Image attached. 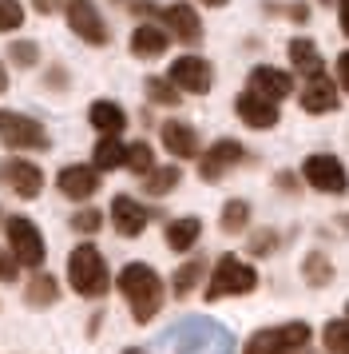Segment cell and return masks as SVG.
I'll list each match as a JSON object with an SVG mask.
<instances>
[{"instance_id": "cell-46", "label": "cell", "mask_w": 349, "mask_h": 354, "mask_svg": "<svg viewBox=\"0 0 349 354\" xmlns=\"http://www.w3.org/2000/svg\"><path fill=\"white\" fill-rule=\"evenodd\" d=\"M321 4H326V0H321Z\"/></svg>"}, {"instance_id": "cell-6", "label": "cell", "mask_w": 349, "mask_h": 354, "mask_svg": "<svg viewBox=\"0 0 349 354\" xmlns=\"http://www.w3.org/2000/svg\"><path fill=\"white\" fill-rule=\"evenodd\" d=\"M4 227H8V251L16 255V263L40 267V263H44V235L36 231V223L24 219V215H12Z\"/></svg>"}, {"instance_id": "cell-32", "label": "cell", "mask_w": 349, "mask_h": 354, "mask_svg": "<svg viewBox=\"0 0 349 354\" xmlns=\"http://www.w3.org/2000/svg\"><path fill=\"white\" fill-rule=\"evenodd\" d=\"M16 68H36L40 64V48H36V40H16L12 48H8Z\"/></svg>"}, {"instance_id": "cell-9", "label": "cell", "mask_w": 349, "mask_h": 354, "mask_svg": "<svg viewBox=\"0 0 349 354\" xmlns=\"http://www.w3.org/2000/svg\"><path fill=\"white\" fill-rule=\"evenodd\" d=\"M171 84L179 92H190V96H206L210 84H215V68L206 64L203 56H179L171 64Z\"/></svg>"}, {"instance_id": "cell-19", "label": "cell", "mask_w": 349, "mask_h": 354, "mask_svg": "<svg viewBox=\"0 0 349 354\" xmlns=\"http://www.w3.org/2000/svg\"><path fill=\"white\" fill-rule=\"evenodd\" d=\"M88 120H92V128L99 136H119L127 128V115L119 104H111V100H95L92 108H88Z\"/></svg>"}, {"instance_id": "cell-25", "label": "cell", "mask_w": 349, "mask_h": 354, "mask_svg": "<svg viewBox=\"0 0 349 354\" xmlns=\"http://www.w3.org/2000/svg\"><path fill=\"white\" fill-rule=\"evenodd\" d=\"M203 271H206V263H203V259H190V263H183V267L174 271V279H171L174 295H179V299H187L190 290L199 287V279H203Z\"/></svg>"}, {"instance_id": "cell-16", "label": "cell", "mask_w": 349, "mask_h": 354, "mask_svg": "<svg viewBox=\"0 0 349 354\" xmlns=\"http://www.w3.org/2000/svg\"><path fill=\"white\" fill-rule=\"evenodd\" d=\"M163 24H167L183 44H199V40H203V20H199V12H195L190 4H171V8H163Z\"/></svg>"}, {"instance_id": "cell-22", "label": "cell", "mask_w": 349, "mask_h": 354, "mask_svg": "<svg viewBox=\"0 0 349 354\" xmlns=\"http://www.w3.org/2000/svg\"><path fill=\"white\" fill-rule=\"evenodd\" d=\"M290 64L298 68L301 76H310V80H317V76H321V56H317L314 40H306V36H298V40H290Z\"/></svg>"}, {"instance_id": "cell-35", "label": "cell", "mask_w": 349, "mask_h": 354, "mask_svg": "<svg viewBox=\"0 0 349 354\" xmlns=\"http://www.w3.org/2000/svg\"><path fill=\"white\" fill-rule=\"evenodd\" d=\"M16 274H20L16 255H12V251H0V279H4V283H16Z\"/></svg>"}, {"instance_id": "cell-4", "label": "cell", "mask_w": 349, "mask_h": 354, "mask_svg": "<svg viewBox=\"0 0 349 354\" xmlns=\"http://www.w3.org/2000/svg\"><path fill=\"white\" fill-rule=\"evenodd\" d=\"M0 144L12 147V151H44L48 131H44V124L32 120V115L0 108Z\"/></svg>"}, {"instance_id": "cell-26", "label": "cell", "mask_w": 349, "mask_h": 354, "mask_svg": "<svg viewBox=\"0 0 349 354\" xmlns=\"http://www.w3.org/2000/svg\"><path fill=\"white\" fill-rule=\"evenodd\" d=\"M179 167H155V171H147L143 176V192H151V195H171L174 187H179Z\"/></svg>"}, {"instance_id": "cell-38", "label": "cell", "mask_w": 349, "mask_h": 354, "mask_svg": "<svg viewBox=\"0 0 349 354\" xmlns=\"http://www.w3.org/2000/svg\"><path fill=\"white\" fill-rule=\"evenodd\" d=\"M337 17H341V32L349 36V0H337Z\"/></svg>"}, {"instance_id": "cell-24", "label": "cell", "mask_w": 349, "mask_h": 354, "mask_svg": "<svg viewBox=\"0 0 349 354\" xmlns=\"http://www.w3.org/2000/svg\"><path fill=\"white\" fill-rule=\"evenodd\" d=\"M301 274H306L310 287H330L333 283V263L321 255V251H314V255H306V263H301Z\"/></svg>"}, {"instance_id": "cell-42", "label": "cell", "mask_w": 349, "mask_h": 354, "mask_svg": "<svg viewBox=\"0 0 349 354\" xmlns=\"http://www.w3.org/2000/svg\"><path fill=\"white\" fill-rule=\"evenodd\" d=\"M203 4H210V8H222V4H226V0H203Z\"/></svg>"}, {"instance_id": "cell-21", "label": "cell", "mask_w": 349, "mask_h": 354, "mask_svg": "<svg viewBox=\"0 0 349 354\" xmlns=\"http://www.w3.org/2000/svg\"><path fill=\"white\" fill-rule=\"evenodd\" d=\"M127 163V144H119V136H103L92 151V167L95 171H115Z\"/></svg>"}, {"instance_id": "cell-30", "label": "cell", "mask_w": 349, "mask_h": 354, "mask_svg": "<svg viewBox=\"0 0 349 354\" xmlns=\"http://www.w3.org/2000/svg\"><path fill=\"white\" fill-rule=\"evenodd\" d=\"M143 88H147V100H151V104H163V108H174V104L183 100V92H179L171 80H159V76H151Z\"/></svg>"}, {"instance_id": "cell-11", "label": "cell", "mask_w": 349, "mask_h": 354, "mask_svg": "<svg viewBox=\"0 0 349 354\" xmlns=\"http://www.w3.org/2000/svg\"><path fill=\"white\" fill-rule=\"evenodd\" d=\"M242 160H246V147L238 144V140H219V144H210V151H203V160H199V176H203L206 183H215V179H222L230 167H238Z\"/></svg>"}, {"instance_id": "cell-29", "label": "cell", "mask_w": 349, "mask_h": 354, "mask_svg": "<svg viewBox=\"0 0 349 354\" xmlns=\"http://www.w3.org/2000/svg\"><path fill=\"white\" fill-rule=\"evenodd\" d=\"M321 338H326V351H330V354H349V319L326 322Z\"/></svg>"}, {"instance_id": "cell-37", "label": "cell", "mask_w": 349, "mask_h": 354, "mask_svg": "<svg viewBox=\"0 0 349 354\" xmlns=\"http://www.w3.org/2000/svg\"><path fill=\"white\" fill-rule=\"evenodd\" d=\"M337 84L349 92V52H341V56H337Z\"/></svg>"}, {"instance_id": "cell-8", "label": "cell", "mask_w": 349, "mask_h": 354, "mask_svg": "<svg viewBox=\"0 0 349 354\" xmlns=\"http://www.w3.org/2000/svg\"><path fill=\"white\" fill-rule=\"evenodd\" d=\"M63 12H68V24H72V32L79 40H88V44H108V24L99 17V8H95V0H63Z\"/></svg>"}, {"instance_id": "cell-40", "label": "cell", "mask_w": 349, "mask_h": 354, "mask_svg": "<svg viewBox=\"0 0 349 354\" xmlns=\"http://www.w3.org/2000/svg\"><path fill=\"white\" fill-rule=\"evenodd\" d=\"M32 4H36V12H56L60 0H32Z\"/></svg>"}, {"instance_id": "cell-13", "label": "cell", "mask_w": 349, "mask_h": 354, "mask_svg": "<svg viewBox=\"0 0 349 354\" xmlns=\"http://www.w3.org/2000/svg\"><path fill=\"white\" fill-rule=\"evenodd\" d=\"M235 112H238V120H242L246 128H258V131H270L274 124H278V104L254 96V92H242V96L235 100Z\"/></svg>"}, {"instance_id": "cell-34", "label": "cell", "mask_w": 349, "mask_h": 354, "mask_svg": "<svg viewBox=\"0 0 349 354\" xmlns=\"http://www.w3.org/2000/svg\"><path fill=\"white\" fill-rule=\"evenodd\" d=\"M72 227H76L79 235H95V231L103 227V215H99L95 207H88V211H76V215H72Z\"/></svg>"}, {"instance_id": "cell-23", "label": "cell", "mask_w": 349, "mask_h": 354, "mask_svg": "<svg viewBox=\"0 0 349 354\" xmlns=\"http://www.w3.org/2000/svg\"><path fill=\"white\" fill-rule=\"evenodd\" d=\"M203 235V223H199V215H187V219H174L167 223V247L171 251H190L195 243Z\"/></svg>"}, {"instance_id": "cell-5", "label": "cell", "mask_w": 349, "mask_h": 354, "mask_svg": "<svg viewBox=\"0 0 349 354\" xmlns=\"http://www.w3.org/2000/svg\"><path fill=\"white\" fill-rule=\"evenodd\" d=\"M310 322H282V326H266L258 335L246 338V351L242 354H282V351H298L310 342Z\"/></svg>"}, {"instance_id": "cell-2", "label": "cell", "mask_w": 349, "mask_h": 354, "mask_svg": "<svg viewBox=\"0 0 349 354\" xmlns=\"http://www.w3.org/2000/svg\"><path fill=\"white\" fill-rule=\"evenodd\" d=\"M68 283L83 299H103L108 295V287H111L108 263H103V255L95 251L92 243H79L76 251L68 255Z\"/></svg>"}, {"instance_id": "cell-43", "label": "cell", "mask_w": 349, "mask_h": 354, "mask_svg": "<svg viewBox=\"0 0 349 354\" xmlns=\"http://www.w3.org/2000/svg\"><path fill=\"white\" fill-rule=\"evenodd\" d=\"M282 354H314V351H306V346H298V351H282Z\"/></svg>"}, {"instance_id": "cell-31", "label": "cell", "mask_w": 349, "mask_h": 354, "mask_svg": "<svg viewBox=\"0 0 349 354\" xmlns=\"http://www.w3.org/2000/svg\"><path fill=\"white\" fill-rule=\"evenodd\" d=\"M123 167H131V171H139V176H147V171H155V151H151V144H131L127 147V163Z\"/></svg>"}, {"instance_id": "cell-41", "label": "cell", "mask_w": 349, "mask_h": 354, "mask_svg": "<svg viewBox=\"0 0 349 354\" xmlns=\"http://www.w3.org/2000/svg\"><path fill=\"white\" fill-rule=\"evenodd\" d=\"M0 92H8V72H4V64H0Z\"/></svg>"}, {"instance_id": "cell-10", "label": "cell", "mask_w": 349, "mask_h": 354, "mask_svg": "<svg viewBox=\"0 0 349 354\" xmlns=\"http://www.w3.org/2000/svg\"><path fill=\"white\" fill-rule=\"evenodd\" d=\"M0 183L12 187L20 199H36V195L44 192V171L28 160H4L0 163Z\"/></svg>"}, {"instance_id": "cell-18", "label": "cell", "mask_w": 349, "mask_h": 354, "mask_svg": "<svg viewBox=\"0 0 349 354\" xmlns=\"http://www.w3.org/2000/svg\"><path fill=\"white\" fill-rule=\"evenodd\" d=\"M171 44V32L167 28H159V24H139L135 32H131V52L143 56V60H151V56H163Z\"/></svg>"}, {"instance_id": "cell-12", "label": "cell", "mask_w": 349, "mask_h": 354, "mask_svg": "<svg viewBox=\"0 0 349 354\" xmlns=\"http://www.w3.org/2000/svg\"><path fill=\"white\" fill-rule=\"evenodd\" d=\"M111 219H115V231L123 235V239H135L143 235V227H147V207H143L139 199H131V195H115L111 199Z\"/></svg>"}, {"instance_id": "cell-20", "label": "cell", "mask_w": 349, "mask_h": 354, "mask_svg": "<svg viewBox=\"0 0 349 354\" xmlns=\"http://www.w3.org/2000/svg\"><path fill=\"white\" fill-rule=\"evenodd\" d=\"M301 108H306V112H314V115L333 112V108H337V88H333L326 76L310 80L306 88H301Z\"/></svg>"}, {"instance_id": "cell-7", "label": "cell", "mask_w": 349, "mask_h": 354, "mask_svg": "<svg viewBox=\"0 0 349 354\" xmlns=\"http://www.w3.org/2000/svg\"><path fill=\"white\" fill-rule=\"evenodd\" d=\"M301 176H306V183L314 192H326V195H346L349 187V176L337 156H310L301 163Z\"/></svg>"}, {"instance_id": "cell-3", "label": "cell", "mask_w": 349, "mask_h": 354, "mask_svg": "<svg viewBox=\"0 0 349 354\" xmlns=\"http://www.w3.org/2000/svg\"><path fill=\"white\" fill-rule=\"evenodd\" d=\"M258 287V271L250 263H242L238 255H222L210 271V283H206V299H226V295H250Z\"/></svg>"}, {"instance_id": "cell-1", "label": "cell", "mask_w": 349, "mask_h": 354, "mask_svg": "<svg viewBox=\"0 0 349 354\" xmlns=\"http://www.w3.org/2000/svg\"><path fill=\"white\" fill-rule=\"evenodd\" d=\"M119 295L127 299L135 322H151L159 310H163V299H167L163 279H159L147 263H127L123 271H119Z\"/></svg>"}, {"instance_id": "cell-36", "label": "cell", "mask_w": 349, "mask_h": 354, "mask_svg": "<svg viewBox=\"0 0 349 354\" xmlns=\"http://www.w3.org/2000/svg\"><path fill=\"white\" fill-rule=\"evenodd\" d=\"M274 243H278V235H274V231H262V235H254V239H250V251H254V255H270V251H274Z\"/></svg>"}, {"instance_id": "cell-28", "label": "cell", "mask_w": 349, "mask_h": 354, "mask_svg": "<svg viewBox=\"0 0 349 354\" xmlns=\"http://www.w3.org/2000/svg\"><path fill=\"white\" fill-rule=\"evenodd\" d=\"M24 299H28V306L56 303V279H52V274H36L28 287H24Z\"/></svg>"}, {"instance_id": "cell-33", "label": "cell", "mask_w": 349, "mask_h": 354, "mask_svg": "<svg viewBox=\"0 0 349 354\" xmlns=\"http://www.w3.org/2000/svg\"><path fill=\"white\" fill-rule=\"evenodd\" d=\"M24 24V4L20 0H0V32H16Z\"/></svg>"}, {"instance_id": "cell-27", "label": "cell", "mask_w": 349, "mask_h": 354, "mask_svg": "<svg viewBox=\"0 0 349 354\" xmlns=\"http://www.w3.org/2000/svg\"><path fill=\"white\" fill-rule=\"evenodd\" d=\"M246 223H250V203L246 199H230L222 207V231L226 235H238V231H246Z\"/></svg>"}, {"instance_id": "cell-14", "label": "cell", "mask_w": 349, "mask_h": 354, "mask_svg": "<svg viewBox=\"0 0 349 354\" xmlns=\"http://www.w3.org/2000/svg\"><path fill=\"white\" fill-rule=\"evenodd\" d=\"M290 88H294V80H290V72H282V68L258 64L250 72V92H254V96H262V100H270V104L286 100V96H290Z\"/></svg>"}, {"instance_id": "cell-45", "label": "cell", "mask_w": 349, "mask_h": 354, "mask_svg": "<svg viewBox=\"0 0 349 354\" xmlns=\"http://www.w3.org/2000/svg\"><path fill=\"white\" fill-rule=\"evenodd\" d=\"M346 315H349V303H346Z\"/></svg>"}, {"instance_id": "cell-17", "label": "cell", "mask_w": 349, "mask_h": 354, "mask_svg": "<svg viewBox=\"0 0 349 354\" xmlns=\"http://www.w3.org/2000/svg\"><path fill=\"white\" fill-rule=\"evenodd\" d=\"M163 147L174 160H195L199 156V131L190 124H183V120H167L163 124Z\"/></svg>"}, {"instance_id": "cell-15", "label": "cell", "mask_w": 349, "mask_h": 354, "mask_svg": "<svg viewBox=\"0 0 349 354\" xmlns=\"http://www.w3.org/2000/svg\"><path fill=\"white\" fill-rule=\"evenodd\" d=\"M56 183H60V192L68 199H92L99 192V171L88 167V163H72V167H63L56 176Z\"/></svg>"}, {"instance_id": "cell-44", "label": "cell", "mask_w": 349, "mask_h": 354, "mask_svg": "<svg viewBox=\"0 0 349 354\" xmlns=\"http://www.w3.org/2000/svg\"><path fill=\"white\" fill-rule=\"evenodd\" d=\"M123 354H147V351H135V346H131V351H123Z\"/></svg>"}, {"instance_id": "cell-39", "label": "cell", "mask_w": 349, "mask_h": 354, "mask_svg": "<svg viewBox=\"0 0 349 354\" xmlns=\"http://www.w3.org/2000/svg\"><path fill=\"white\" fill-rule=\"evenodd\" d=\"M278 187H282V192H294V187H298V179L290 176V171H278Z\"/></svg>"}]
</instances>
